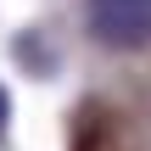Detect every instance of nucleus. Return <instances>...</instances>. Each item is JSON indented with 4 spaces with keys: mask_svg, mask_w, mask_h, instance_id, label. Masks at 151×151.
Wrapping results in <instances>:
<instances>
[{
    "mask_svg": "<svg viewBox=\"0 0 151 151\" xmlns=\"http://www.w3.org/2000/svg\"><path fill=\"white\" fill-rule=\"evenodd\" d=\"M90 34L106 50H146L151 45V0H90Z\"/></svg>",
    "mask_w": 151,
    "mask_h": 151,
    "instance_id": "f257e3e1",
    "label": "nucleus"
},
{
    "mask_svg": "<svg viewBox=\"0 0 151 151\" xmlns=\"http://www.w3.org/2000/svg\"><path fill=\"white\" fill-rule=\"evenodd\" d=\"M0 129H6V95H0Z\"/></svg>",
    "mask_w": 151,
    "mask_h": 151,
    "instance_id": "f03ea898",
    "label": "nucleus"
}]
</instances>
